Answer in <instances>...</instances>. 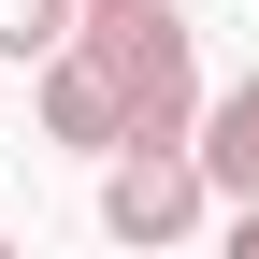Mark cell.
Wrapping results in <instances>:
<instances>
[{
	"label": "cell",
	"instance_id": "cell-3",
	"mask_svg": "<svg viewBox=\"0 0 259 259\" xmlns=\"http://www.w3.org/2000/svg\"><path fill=\"white\" fill-rule=\"evenodd\" d=\"M187 144H202V173H216V202H259V72H231V87H216Z\"/></svg>",
	"mask_w": 259,
	"mask_h": 259
},
{
	"label": "cell",
	"instance_id": "cell-5",
	"mask_svg": "<svg viewBox=\"0 0 259 259\" xmlns=\"http://www.w3.org/2000/svg\"><path fill=\"white\" fill-rule=\"evenodd\" d=\"M231 245H245V259H259V202H231Z\"/></svg>",
	"mask_w": 259,
	"mask_h": 259
},
{
	"label": "cell",
	"instance_id": "cell-4",
	"mask_svg": "<svg viewBox=\"0 0 259 259\" xmlns=\"http://www.w3.org/2000/svg\"><path fill=\"white\" fill-rule=\"evenodd\" d=\"M72 15H87V0H0V58H29V72H44V58L72 44Z\"/></svg>",
	"mask_w": 259,
	"mask_h": 259
},
{
	"label": "cell",
	"instance_id": "cell-2",
	"mask_svg": "<svg viewBox=\"0 0 259 259\" xmlns=\"http://www.w3.org/2000/svg\"><path fill=\"white\" fill-rule=\"evenodd\" d=\"M44 144H72V158H115V144H130V87H115L87 44L44 58Z\"/></svg>",
	"mask_w": 259,
	"mask_h": 259
},
{
	"label": "cell",
	"instance_id": "cell-1",
	"mask_svg": "<svg viewBox=\"0 0 259 259\" xmlns=\"http://www.w3.org/2000/svg\"><path fill=\"white\" fill-rule=\"evenodd\" d=\"M202 216H216L202 144H115V158H101V231H115V245H187Z\"/></svg>",
	"mask_w": 259,
	"mask_h": 259
}]
</instances>
